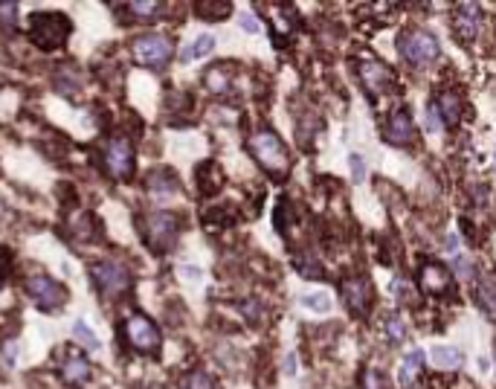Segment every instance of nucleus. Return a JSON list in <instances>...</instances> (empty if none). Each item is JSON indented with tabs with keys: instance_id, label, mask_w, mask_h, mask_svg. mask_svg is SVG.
<instances>
[{
	"instance_id": "obj_12",
	"label": "nucleus",
	"mask_w": 496,
	"mask_h": 389,
	"mask_svg": "<svg viewBox=\"0 0 496 389\" xmlns=\"http://www.w3.org/2000/svg\"><path fill=\"white\" fill-rule=\"evenodd\" d=\"M473 299L482 311H485L488 317L496 314V273L485 270V273H479L476 276V282H473Z\"/></svg>"
},
{
	"instance_id": "obj_13",
	"label": "nucleus",
	"mask_w": 496,
	"mask_h": 389,
	"mask_svg": "<svg viewBox=\"0 0 496 389\" xmlns=\"http://www.w3.org/2000/svg\"><path fill=\"white\" fill-rule=\"evenodd\" d=\"M368 285L366 279H360V276H348V279H343V299L348 305V311L354 314H363L368 308Z\"/></svg>"
},
{
	"instance_id": "obj_3",
	"label": "nucleus",
	"mask_w": 496,
	"mask_h": 389,
	"mask_svg": "<svg viewBox=\"0 0 496 389\" xmlns=\"http://www.w3.org/2000/svg\"><path fill=\"white\" fill-rule=\"evenodd\" d=\"M177 218L172 212H154V215H146L143 218V239L151 250H172L175 239H177Z\"/></svg>"
},
{
	"instance_id": "obj_34",
	"label": "nucleus",
	"mask_w": 496,
	"mask_h": 389,
	"mask_svg": "<svg viewBox=\"0 0 496 389\" xmlns=\"http://www.w3.org/2000/svg\"><path fill=\"white\" fill-rule=\"evenodd\" d=\"M15 352H18L15 340H9V343H6V349H3V363H6V369L15 366Z\"/></svg>"
},
{
	"instance_id": "obj_38",
	"label": "nucleus",
	"mask_w": 496,
	"mask_h": 389,
	"mask_svg": "<svg viewBox=\"0 0 496 389\" xmlns=\"http://www.w3.org/2000/svg\"><path fill=\"white\" fill-rule=\"evenodd\" d=\"M183 273H186L189 279H201V270H197V268H183Z\"/></svg>"
},
{
	"instance_id": "obj_30",
	"label": "nucleus",
	"mask_w": 496,
	"mask_h": 389,
	"mask_svg": "<svg viewBox=\"0 0 496 389\" xmlns=\"http://www.w3.org/2000/svg\"><path fill=\"white\" fill-rule=\"evenodd\" d=\"M453 270H456V276H459V279H470V276H473V261H470V259H462V256H459L456 261H453Z\"/></svg>"
},
{
	"instance_id": "obj_24",
	"label": "nucleus",
	"mask_w": 496,
	"mask_h": 389,
	"mask_svg": "<svg viewBox=\"0 0 496 389\" xmlns=\"http://www.w3.org/2000/svg\"><path fill=\"white\" fill-rule=\"evenodd\" d=\"M197 12H201V18H212V21H221V18H226L232 12V6L230 3H197Z\"/></svg>"
},
{
	"instance_id": "obj_33",
	"label": "nucleus",
	"mask_w": 496,
	"mask_h": 389,
	"mask_svg": "<svg viewBox=\"0 0 496 389\" xmlns=\"http://www.w3.org/2000/svg\"><path fill=\"white\" fill-rule=\"evenodd\" d=\"M427 128H430V131H442V117H438L435 105L427 108Z\"/></svg>"
},
{
	"instance_id": "obj_21",
	"label": "nucleus",
	"mask_w": 496,
	"mask_h": 389,
	"mask_svg": "<svg viewBox=\"0 0 496 389\" xmlns=\"http://www.w3.org/2000/svg\"><path fill=\"white\" fill-rule=\"evenodd\" d=\"M148 189L151 192H157V194H175L177 192V180L168 174V172H154L151 177H148Z\"/></svg>"
},
{
	"instance_id": "obj_18",
	"label": "nucleus",
	"mask_w": 496,
	"mask_h": 389,
	"mask_svg": "<svg viewBox=\"0 0 496 389\" xmlns=\"http://www.w3.org/2000/svg\"><path fill=\"white\" fill-rule=\"evenodd\" d=\"M430 357H433V363L442 366V369H459L462 366V352L453 349V346H435L430 352Z\"/></svg>"
},
{
	"instance_id": "obj_2",
	"label": "nucleus",
	"mask_w": 496,
	"mask_h": 389,
	"mask_svg": "<svg viewBox=\"0 0 496 389\" xmlns=\"http://www.w3.org/2000/svg\"><path fill=\"white\" fill-rule=\"evenodd\" d=\"M70 35V21L61 12H35L30 18V38L41 50H55L61 47Z\"/></svg>"
},
{
	"instance_id": "obj_25",
	"label": "nucleus",
	"mask_w": 496,
	"mask_h": 389,
	"mask_svg": "<svg viewBox=\"0 0 496 389\" xmlns=\"http://www.w3.org/2000/svg\"><path fill=\"white\" fill-rule=\"evenodd\" d=\"M384 328H386V337L392 340V343H401V340H406V326H404V319L401 317H386V323H384Z\"/></svg>"
},
{
	"instance_id": "obj_26",
	"label": "nucleus",
	"mask_w": 496,
	"mask_h": 389,
	"mask_svg": "<svg viewBox=\"0 0 496 389\" xmlns=\"http://www.w3.org/2000/svg\"><path fill=\"white\" fill-rule=\"evenodd\" d=\"M183 389H218L206 372H192L183 378Z\"/></svg>"
},
{
	"instance_id": "obj_9",
	"label": "nucleus",
	"mask_w": 496,
	"mask_h": 389,
	"mask_svg": "<svg viewBox=\"0 0 496 389\" xmlns=\"http://www.w3.org/2000/svg\"><path fill=\"white\" fill-rule=\"evenodd\" d=\"M105 169L113 177H131L134 174V146L128 137H113L105 148Z\"/></svg>"
},
{
	"instance_id": "obj_11",
	"label": "nucleus",
	"mask_w": 496,
	"mask_h": 389,
	"mask_svg": "<svg viewBox=\"0 0 496 389\" xmlns=\"http://www.w3.org/2000/svg\"><path fill=\"white\" fill-rule=\"evenodd\" d=\"M384 137H386V143H392V146L413 143L415 140V122H413V117H409L406 110L392 114L389 122H386V128H384Z\"/></svg>"
},
{
	"instance_id": "obj_17",
	"label": "nucleus",
	"mask_w": 496,
	"mask_h": 389,
	"mask_svg": "<svg viewBox=\"0 0 496 389\" xmlns=\"http://www.w3.org/2000/svg\"><path fill=\"white\" fill-rule=\"evenodd\" d=\"M435 110H438V117H442V122L456 125L459 117H462V99H459V96L453 93V90H444L442 96H438Z\"/></svg>"
},
{
	"instance_id": "obj_7",
	"label": "nucleus",
	"mask_w": 496,
	"mask_h": 389,
	"mask_svg": "<svg viewBox=\"0 0 496 389\" xmlns=\"http://www.w3.org/2000/svg\"><path fill=\"white\" fill-rule=\"evenodd\" d=\"M122 331H125V340H128L137 352H154V349L160 346V331H157V326H154L151 319L143 317V314H134V317L125 319Z\"/></svg>"
},
{
	"instance_id": "obj_19",
	"label": "nucleus",
	"mask_w": 496,
	"mask_h": 389,
	"mask_svg": "<svg viewBox=\"0 0 496 389\" xmlns=\"http://www.w3.org/2000/svg\"><path fill=\"white\" fill-rule=\"evenodd\" d=\"M421 366H424V352H413L409 355V360H404V366H401V372H398V381H401V386H409L415 381V375L421 372Z\"/></svg>"
},
{
	"instance_id": "obj_37",
	"label": "nucleus",
	"mask_w": 496,
	"mask_h": 389,
	"mask_svg": "<svg viewBox=\"0 0 496 389\" xmlns=\"http://www.w3.org/2000/svg\"><path fill=\"white\" fill-rule=\"evenodd\" d=\"M285 372H288V375H293V372H296V357H293V355H288V357H285Z\"/></svg>"
},
{
	"instance_id": "obj_40",
	"label": "nucleus",
	"mask_w": 496,
	"mask_h": 389,
	"mask_svg": "<svg viewBox=\"0 0 496 389\" xmlns=\"http://www.w3.org/2000/svg\"><path fill=\"white\" fill-rule=\"evenodd\" d=\"M421 389H427V386H421Z\"/></svg>"
},
{
	"instance_id": "obj_6",
	"label": "nucleus",
	"mask_w": 496,
	"mask_h": 389,
	"mask_svg": "<svg viewBox=\"0 0 496 389\" xmlns=\"http://www.w3.org/2000/svg\"><path fill=\"white\" fill-rule=\"evenodd\" d=\"M398 50L409 64H430L438 55V41L430 32H404Z\"/></svg>"
},
{
	"instance_id": "obj_1",
	"label": "nucleus",
	"mask_w": 496,
	"mask_h": 389,
	"mask_svg": "<svg viewBox=\"0 0 496 389\" xmlns=\"http://www.w3.org/2000/svg\"><path fill=\"white\" fill-rule=\"evenodd\" d=\"M250 151H252V157L259 160L261 169L276 174V177L290 169L288 148H285V143H281L273 131H256V134H252L250 137Z\"/></svg>"
},
{
	"instance_id": "obj_32",
	"label": "nucleus",
	"mask_w": 496,
	"mask_h": 389,
	"mask_svg": "<svg viewBox=\"0 0 496 389\" xmlns=\"http://www.w3.org/2000/svg\"><path fill=\"white\" fill-rule=\"evenodd\" d=\"M348 163H351V174H354V180H363V177H366V166H363V160H360L357 154H351Z\"/></svg>"
},
{
	"instance_id": "obj_28",
	"label": "nucleus",
	"mask_w": 496,
	"mask_h": 389,
	"mask_svg": "<svg viewBox=\"0 0 496 389\" xmlns=\"http://www.w3.org/2000/svg\"><path fill=\"white\" fill-rule=\"evenodd\" d=\"M392 288H395V294H398V299H401V302H406V305H415V302H418V297H415V288L409 285L406 279H398V282H395Z\"/></svg>"
},
{
	"instance_id": "obj_14",
	"label": "nucleus",
	"mask_w": 496,
	"mask_h": 389,
	"mask_svg": "<svg viewBox=\"0 0 496 389\" xmlns=\"http://www.w3.org/2000/svg\"><path fill=\"white\" fill-rule=\"evenodd\" d=\"M479 26H482V12H479V6L462 3V6H459V15H456V32H459L464 41H470V38L479 35Z\"/></svg>"
},
{
	"instance_id": "obj_36",
	"label": "nucleus",
	"mask_w": 496,
	"mask_h": 389,
	"mask_svg": "<svg viewBox=\"0 0 496 389\" xmlns=\"http://www.w3.org/2000/svg\"><path fill=\"white\" fill-rule=\"evenodd\" d=\"M444 244H447V253H456V250H459V235H447Z\"/></svg>"
},
{
	"instance_id": "obj_29",
	"label": "nucleus",
	"mask_w": 496,
	"mask_h": 389,
	"mask_svg": "<svg viewBox=\"0 0 496 389\" xmlns=\"http://www.w3.org/2000/svg\"><path fill=\"white\" fill-rule=\"evenodd\" d=\"M302 305L305 308H314V311H328L331 308V299L325 294H305L302 297Z\"/></svg>"
},
{
	"instance_id": "obj_20",
	"label": "nucleus",
	"mask_w": 496,
	"mask_h": 389,
	"mask_svg": "<svg viewBox=\"0 0 496 389\" xmlns=\"http://www.w3.org/2000/svg\"><path fill=\"white\" fill-rule=\"evenodd\" d=\"M122 9L131 12L134 21H154V18H157L160 12H163L160 3H148V0H143V3H125Z\"/></svg>"
},
{
	"instance_id": "obj_23",
	"label": "nucleus",
	"mask_w": 496,
	"mask_h": 389,
	"mask_svg": "<svg viewBox=\"0 0 496 389\" xmlns=\"http://www.w3.org/2000/svg\"><path fill=\"white\" fill-rule=\"evenodd\" d=\"M73 335H76V340H79V343L88 346L90 352H99V346H102V343H99V337L93 335V331H90L88 326H84V319H76V323H73Z\"/></svg>"
},
{
	"instance_id": "obj_22",
	"label": "nucleus",
	"mask_w": 496,
	"mask_h": 389,
	"mask_svg": "<svg viewBox=\"0 0 496 389\" xmlns=\"http://www.w3.org/2000/svg\"><path fill=\"white\" fill-rule=\"evenodd\" d=\"M212 50H215V38H212V35H201V38H197L192 47H186V50H183V61L201 59V55H209Z\"/></svg>"
},
{
	"instance_id": "obj_15",
	"label": "nucleus",
	"mask_w": 496,
	"mask_h": 389,
	"mask_svg": "<svg viewBox=\"0 0 496 389\" xmlns=\"http://www.w3.org/2000/svg\"><path fill=\"white\" fill-rule=\"evenodd\" d=\"M421 285L427 294H444L450 288V273L442 265H427L421 270Z\"/></svg>"
},
{
	"instance_id": "obj_27",
	"label": "nucleus",
	"mask_w": 496,
	"mask_h": 389,
	"mask_svg": "<svg viewBox=\"0 0 496 389\" xmlns=\"http://www.w3.org/2000/svg\"><path fill=\"white\" fill-rule=\"evenodd\" d=\"M0 23L6 30H15L18 26V3H0Z\"/></svg>"
},
{
	"instance_id": "obj_31",
	"label": "nucleus",
	"mask_w": 496,
	"mask_h": 389,
	"mask_svg": "<svg viewBox=\"0 0 496 389\" xmlns=\"http://www.w3.org/2000/svg\"><path fill=\"white\" fill-rule=\"evenodd\" d=\"M363 389H384V378H380V372L366 369L363 372Z\"/></svg>"
},
{
	"instance_id": "obj_4",
	"label": "nucleus",
	"mask_w": 496,
	"mask_h": 389,
	"mask_svg": "<svg viewBox=\"0 0 496 389\" xmlns=\"http://www.w3.org/2000/svg\"><path fill=\"white\" fill-rule=\"evenodd\" d=\"M175 55V41L166 35H143L134 41V59L146 67H160L172 61Z\"/></svg>"
},
{
	"instance_id": "obj_39",
	"label": "nucleus",
	"mask_w": 496,
	"mask_h": 389,
	"mask_svg": "<svg viewBox=\"0 0 496 389\" xmlns=\"http://www.w3.org/2000/svg\"><path fill=\"white\" fill-rule=\"evenodd\" d=\"M0 215H3V203H0Z\"/></svg>"
},
{
	"instance_id": "obj_8",
	"label": "nucleus",
	"mask_w": 496,
	"mask_h": 389,
	"mask_svg": "<svg viewBox=\"0 0 496 389\" xmlns=\"http://www.w3.org/2000/svg\"><path fill=\"white\" fill-rule=\"evenodd\" d=\"M90 279L96 282V288L102 290L105 297H119L122 290H128V285H131L128 270L122 265H117V261H102V265H96L90 270Z\"/></svg>"
},
{
	"instance_id": "obj_16",
	"label": "nucleus",
	"mask_w": 496,
	"mask_h": 389,
	"mask_svg": "<svg viewBox=\"0 0 496 389\" xmlns=\"http://www.w3.org/2000/svg\"><path fill=\"white\" fill-rule=\"evenodd\" d=\"M88 375H90V363H88V357H81V355H70L61 363V378L67 383H84Z\"/></svg>"
},
{
	"instance_id": "obj_35",
	"label": "nucleus",
	"mask_w": 496,
	"mask_h": 389,
	"mask_svg": "<svg viewBox=\"0 0 496 389\" xmlns=\"http://www.w3.org/2000/svg\"><path fill=\"white\" fill-rule=\"evenodd\" d=\"M241 30L244 32H259V21L252 15H241Z\"/></svg>"
},
{
	"instance_id": "obj_5",
	"label": "nucleus",
	"mask_w": 496,
	"mask_h": 389,
	"mask_svg": "<svg viewBox=\"0 0 496 389\" xmlns=\"http://www.w3.org/2000/svg\"><path fill=\"white\" fill-rule=\"evenodd\" d=\"M26 294L32 297V302L38 305V308H44V311H55V308H61L64 299H67V290L50 279V276L44 273H35L26 279Z\"/></svg>"
},
{
	"instance_id": "obj_10",
	"label": "nucleus",
	"mask_w": 496,
	"mask_h": 389,
	"mask_svg": "<svg viewBox=\"0 0 496 389\" xmlns=\"http://www.w3.org/2000/svg\"><path fill=\"white\" fill-rule=\"evenodd\" d=\"M360 81L366 85V90L377 96V93H386L392 88V73L386 64L380 61H363L360 64Z\"/></svg>"
}]
</instances>
